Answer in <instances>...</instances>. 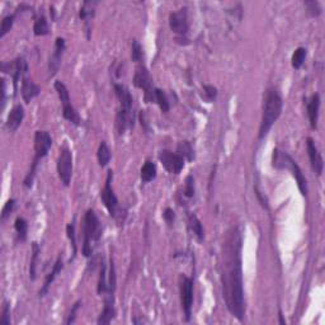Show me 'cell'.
I'll return each instance as SVG.
<instances>
[{"label": "cell", "mask_w": 325, "mask_h": 325, "mask_svg": "<svg viewBox=\"0 0 325 325\" xmlns=\"http://www.w3.org/2000/svg\"><path fill=\"white\" fill-rule=\"evenodd\" d=\"M242 234L233 226L225 234L220 257V278L226 309L234 318L243 322L245 317L244 289L242 270Z\"/></svg>", "instance_id": "obj_1"}, {"label": "cell", "mask_w": 325, "mask_h": 325, "mask_svg": "<svg viewBox=\"0 0 325 325\" xmlns=\"http://www.w3.org/2000/svg\"><path fill=\"white\" fill-rule=\"evenodd\" d=\"M282 107H284V102L281 98L280 93L275 88H270L266 92L263 100V113H262V121L261 127H259V140H263L267 136L268 131L271 130L276 121L280 118L281 113H282Z\"/></svg>", "instance_id": "obj_2"}, {"label": "cell", "mask_w": 325, "mask_h": 325, "mask_svg": "<svg viewBox=\"0 0 325 325\" xmlns=\"http://www.w3.org/2000/svg\"><path fill=\"white\" fill-rule=\"evenodd\" d=\"M102 236V226H100L98 216L93 210H88L84 216L83 226V256L90 257L94 252V245L99 242Z\"/></svg>", "instance_id": "obj_3"}, {"label": "cell", "mask_w": 325, "mask_h": 325, "mask_svg": "<svg viewBox=\"0 0 325 325\" xmlns=\"http://www.w3.org/2000/svg\"><path fill=\"white\" fill-rule=\"evenodd\" d=\"M51 146H52V137H51V135L48 132H46V131H36V134H34V158L33 161H32L31 168H29L27 175H25L24 182H23L24 187H27V188H31L32 187L39 160L47 155Z\"/></svg>", "instance_id": "obj_4"}, {"label": "cell", "mask_w": 325, "mask_h": 325, "mask_svg": "<svg viewBox=\"0 0 325 325\" xmlns=\"http://www.w3.org/2000/svg\"><path fill=\"white\" fill-rule=\"evenodd\" d=\"M272 165L277 169H287L292 173L296 182H298V187L300 189L301 195L308 196V183H306V178L304 175L303 170L299 167L298 163L286 153V151H281L280 149H275L272 155Z\"/></svg>", "instance_id": "obj_5"}, {"label": "cell", "mask_w": 325, "mask_h": 325, "mask_svg": "<svg viewBox=\"0 0 325 325\" xmlns=\"http://www.w3.org/2000/svg\"><path fill=\"white\" fill-rule=\"evenodd\" d=\"M112 178H113V172L112 170H108L107 173V179L106 184H104V188L100 192V200L104 203L106 209L108 210L109 215H111L113 219L117 220V223L122 224L125 221L126 217V211L125 210L120 209V205H118V198L114 195L113 189H112Z\"/></svg>", "instance_id": "obj_6"}, {"label": "cell", "mask_w": 325, "mask_h": 325, "mask_svg": "<svg viewBox=\"0 0 325 325\" xmlns=\"http://www.w3.org/2000/svg\"><path fill=\"white\" fill-rule=\"evenodd\" d=\"M55 89L57 92L58 98L61 100L62 104V116L65 120H67L69 122L74 123L75 126L80 125V117H79L78 112L75 111V108L72 107L71 100H70V94L67 86L65 85L62 81L57 80L55 81Z\"/></svg>", "instance_id": "obj_7"}, {"label": "cell", "mask_w": 325, "mask_h": 325, "mask_svg": "<svg viewBox=\"0 0 325 325\" xmlns=\"http://www.w3.org/2000/svg\"><path fill=\"white\" fill-rule=\"evenodd\" d=\"M134 85L144 90V99L147 103L155 102V88L153 86V78L145 66H139L135 71Z\"/></svg>", "instance_id": "obj_8"}, {"label": "cell", "mask_w": 325, "mask_h": 325, "mask_svg": "<svg viewBox=\"0 0 325 325\" xmlns=\"http://www.w3.org/2000/svg\"><path fill=\"white\" fill-rule=\"evenodd\" d=\"M179 292H181L182 310L184 313V319L189 322L192 317V306H193V281L187 276H179Z\"/></svg>", "instance_id": "obj_9"}, {"label": "cell", "mask_w": 325, "mask_h": 325, "mask_svg": "<svg viewBox=\"0 0 325 325\" xmlns=\"http://www.w3.org/2000/svg\"><path fill=\"white\" fill-rule=\"evenodd\" d=\"M57 173L61 183L65 187L69 186L72 175V154L66 145L60 147V151H58Z\"/></svg>", "instance_id": "obj_10"}, {"label": "cell", "mask_w": 325, "mask_h": 325, "mask_svg": "<svg viewBox=\"0 0 325 325\" xmlns=\"http://www.w3.org/2000/svg\"><path fill=\"white\" fill-rule=\"evenodd\" d=\"M169 27L178 36L177 41L186 38V34L188 33V14H187V8H181L179 10L173 11L169 15Z\"/></svg>", "instance_id": "obj_11"}, {"label": "cell", "mask_w": 325, "mask_h": 325, "mask_svg": "<svg viewBox=\"0 0 325 325\" xmlns=\"http://www.w3.org/2000/svg\"><path fill=\"white\" fill-rule=\"evenodd\" d=\"M159 160L165 168V170L172 174H179L184 168V159L178 153L169 150H161L158 155Z\"/></svg>", "instance_id": "obj_12"}, {"label": "cell", "mask_w": 325, "mask_h": 325, "mask_svg": "<svg viewBox=\"0 0 325 325\" xmlns=\"http://www.w3.org/2000/svg\"><path fill=\"white\" fill-rule=\"evenodd\" d=\"M66 48V42L61 37H57L55 42V50L53 53L50 56V61H48V71H50V76H53L57 74L58 69L61 66V58L64 55V51Z\"/></svg>", "instance_id": "obj_13"}, {"label": "cell", "mask_w": 325, "mask_h": 325, "mask_svg": "<svg viewBox=\"0 0 325 325\" xmlns=\"http://www.w3.org/2000/svg\"><path fill=\"white\" fill-rule=\"evenodd\" d=\"M6 67H9V70L4 72H10V75L13 76V84H14V90L17 92L18 81L20 79H23L25 76L28 71V64L25 61L24 57H17L15 60H13L9 64H5Z\"/></svg>", "instance_id": "obj_14"}, {"label": "cell", "mask_w": 325, "mask_h": 325, "mask_svg": "<svg viewBox=\"0 0 325 325\" xmlns=\"http://www.w3.org/2000/svg\"><path fill=\"white\" fill-rule=\"evenodd\" d=\"M306 150H308L310 164H312L314 173L317 175H322L323 169H324V161H323L322 155H320L317 145H315V141L312 137H308V139H306Z\"/></svg>", "instance_id": "obj_15"}, {"label": "cell", "mask_w": 325, "mask_h": 325, "mask_svg": "<svg viewBox=\"0 0 325 325\" xmlns=\"http://www.w3.org/2000/svg\"><path fill=\"white\" fill-rule=\"evenodd\" d=\"M114 92L120 100V111L134 112V98L131 95L130 90L122 84H114Z\"/></svg>", "instance_id": "obj_16"}, {"label": "cell", "mask_w": 325, "mask_h": 325, "mask_svg": "<svg viewBox=\"0 0 325 325\" xmlns=\"http://www.w3.org/2000/svg\"><path fill=\"white\" fill-rule=\"evenodd\" d=\"M308 106V116L310 121V126L313 130H317L318 120H319V108H320V95L318 93L313 94L306 102Z\"/></svg>", "instance_id": "obj_17"}, {"label": "cell", "mask_w": 325, "mask_h": 325, "mask_svg": "<svg viewBox=\"0 0 325 325\" xmlns=\"http://www.w3.org/2000/svg\"><path fill=\"white\" fill-rule=\"evenodd\" d=\"M23 118H24V108L20 104H17L15 107H13V109L10 111V113L8 114V118H6V128H8L10 132H15L18 130L20 125L23 122Z\"/></svg>", "instance_id": "obj_18"}, {"label": "cell", "mask_w": 325, "mask_h": 325, "mask_svg": "<svg viewBox=\"0 0 325 325\" xmlns=\"http://www.w3.org/2000/svg\"><path fill=\"white\" fill-rule=\"evenodd\" d=\"M114 299L113 296H106V300H104V308H103V312L100 313L99 318L97 320L98 325H107L114 319L116 317V309H114Z\"/></svg>", "instance_id": "obj_19"}, {"label": "cell", "mask_w": 325, "mask_h": 325, "mask_svg": "<svg viewBox=\"0 0 325 325\" xmlns=\"http://www.w3.org/2000/svg\"><path fill=\"white\" fill-rule=\"evenodd\" d=\"M20 92H22L23 100L25 103H29L33 98H36L41 93V88L32 79L24 76L22 79V89H20Z\"/></svg>", "instance_id": "obj_20"}, {"label": "cell", "mask_w": 325, "mask_h": 325, "mask_svg": "<svg viewBox=\"0 0 325 325\" xmlns=\"http://www.w3.org/2000/svg\"><path fill=\"white\" fill-rule=\"evenodd\" d=\"M62 268H64V263H62V258L61 257H58L57 259H56L55 264H53L52 270H51V272L48 273L47 276H46V280L45 282H43V285H42L41 290H39L38 295L39 298H43L46 294L48 292V289H50L51 284H52L53 281H55V278L57 277V275L62 271Z\"/></svg>", "instance_id": "obj_21"}, {"label": "cell", "mask_w": 325, "mask_h": 325, "mask_svg": "<svg viewBox=\"0 0 325 325\" xmlns=\"http://www.w3.org/2000/svg\"><path fill=\"white\" fill-rule=\"evenodd\" d=\"M97 1H84L83 5H81L80 11H79V17L80 19L85 23L86 32H88V38L90 37V22H92L93 17L95 14V5H97Z\"/></svg>", "instance_id": "obj_22"}, {"label": "cell", "mask_w": 325, "mask_h": 325, "mask_svg": "<svg viewBox=\"0 0 325 325\" xmlns=\"http://www.w3.org/2000/svg\"><path fill=\"white\" fill-rule=\"evenodd\" d=\"M98 294L104 295V296H113V294L109 290L108 284V266L106 262L100 263V271H99V278H98Z\"/></svg>", "instance_id": "obj_23"}, {"label": "cell", "mask_w": 325, "mask_h": 325, "mask_svg": "<svg viewBox=\"0 0 325 325\" xmlns=\"http://www.w3.org/2000/svg\"><path fill=\"white\" fill-rule=\"evenodd\" d=\"M188 226L192 230V233L195 234V236L197 238L200 242H202L203 238H205V230H203L202 223L200 221L197 216L195 214H188Z\"/></svg>", "instance_id": "obj_24"}, {"label": "cell", "mask_w": 325, "mask_h": 325, "mask_svg": "<svg viewBox=\"0 0 325 325\" xmlns=\"http://www.w3.org/2000/svg\"><path fill=\"white\" fill-rule=\"evenodd\" d=\"M156 178V165L151 160H147L141 168V181L144 183L154 181Z\"/></svg>", "instance_id": "obj_25"}, {"label": "cell", "mask_w": 325, "mask_h": 325, "mask_svg": "<svg viewBox=\"0 0 325 325\" xmlns=\"http://www.w3.org/2000/svg\"><path fill=\"white\" fill-rule=\"evenodd\" d=\"M111 156L112 154H111V150H109L108 145H107L104 141L100 142L97 151L98 163H99L100 167H106V165H108V163L111 161Z\"/></svg>", "instance_id": "obj_26"}, {"label": "cell", "mask_w": 325, "mask_h": 325, "mask_svg": "<svg viewBox=\"0 0 325 325\" xmlns=\"http://www.w3.org/2000/svg\"><path fill=\"white\" fill-rule=\"evenodd\" d=\"M177 153L187 161L195 160V150L189 141H181L177 146Z\"/></svg>", "instance_id": "obj_27"}, {"label": "cell", "mask_w": 325, "mask_h": 325, "mask_svg": "<svg viewBox=\"0 0 325 325\" xmlns=\"http://www.w3.org/2000/svg\"><path fill=\"white\" fill-rule=\"evenodd\" d=\"M39 252L41 248L37 243H32V258L31 263H29V278L31 281L36 280V273H37V261H38Z\"/></svg>", "instance_id": "obj_28"}, {"label": "cell", "mask_w": 325, "mask_h": 325, "mask_svg": "<svg viewBox=\"0 0 325 325\" xmlns=\"http://www.w3.org/2000/svg\"><path fill=\"white\" fill-rule=\"evenodd\" d=\"M50 32V28H48L47 19H46L45 15H41L36 19L33 25V33L36 36H46Z\"/></svg>", "instance_id": "obj_29"}, {"label": "cell", "mask_w": 325, "mask_h": 325, "mask_svg": "<svg viewBox=\"0 0 325 325\" xmlns=\"http://www.w3.org/2000/svg\"><path fill=\"white\" fill-rule=\"evenodd\" d=\"M155 102L159 104V107H160V109L163 113H167V112L169 111V108H170L169 99H168V97H167V94H165L164 90L155 88Z\"/></svg>", "instance_id": "obj_30"}, {"label": "cell", "mask_w": 325, "mask_h": 325, "mask_svg": "<svg viewBox=\"0 0 325 325\" xmlns=\"http://www.w3.org/2000/svg\"><path fill=\"white\" fill-rule=\"evenodd\" d=\"M305 58H306V48H304V47L296 48V51H295L294 55H292V58H291L292 67L296 70L300 69V67L304 65Z\"/></svg>", "instance_id": "obj_31"}, {"label": "cell", "mask_w": 325, "mask_h": 325, "mask_svg": "<svg viewBox=\"0 0 325 325\" xmlns=\"http://www.w3.org/2000/svg\"><path fill=\"white\" fill-rule=\"evenodd\" d=\"M14 228H15V231H17L19 240L24 242V240L27 239L28 233V224L27 221H25V219H23V217H17V219H15V223H14Z\"/></svg>", "instance_id": "obj_32"}, {"label": "cell", "mask_w": 325, "mask_h": 325, "mask_svg": "<svg viewBox=\"0 0 325 325\" xmlns=\"http://www.w3.org/2000/svg\"><path fill=\"white\" fill-rule=\"evenodd\" d=\"M66 234H67V238H69L70 243H71L72 259H74V258H75V256H76V252H78V247H76V238H75V219L72 220V221L70 224H67ZM72 259H71V261H72Z\"/></svg>", "instance_id": "obj_33"}, {"label": "cell", "mask_w": 325, "mask_h": 325, "mask_svg": "<svg viewBox=\"0 0 325 325\" xmlns=\"http://www.w3.org/2000/svg\"><path fill=\"white\" fill-rule=\"evenodd\" d=\"M14 19H15V14L6 15V17L3 18V20H1V27H0V37H1V38L11 29Z\"/></svg>", "instance_id": "obj_34"}, {"label": "cell", "mask_w": 325, "mask_h": 325, "mask_svg": "<svg viewBox=\"0 0 325 325\" xmlns=\"http://www.w3.org/2000/svg\"><path fill=\"white\" fill-rule=\"evenodd\" d=\"M142 55H144V52H142L141 45L139 43V41L134 39V41H132V45H131V60L134 62H140L141 61Z\"/></svg>", "instance_id": "obj_35"}, {"label": "cell", "mask_w": 325, "mask_h": 325, "mask_svg": "<svg viewBox=\"0 0 325 325\" xmlns=\"http://www.w3.org/2000/svg\"><path fill=\"white\" fill-rule=\"evenodd\" d=\"M196 193V187H195V178L193 175H188L186 178V187H184V196L187 198H193Z\"/></svg>", "instance_id": "obj_36"}, {"label": "cell", "mask_w": 325, "mask_h": 325, "mask_svg": "<svg viewBox=\"0 0 325 325\" xmlns=\"http://www.w3.org/2000/svg\"><path fill=\"white\" fill-rule=\"evenodd\" d=\"M305 6L308 9V13L310 14V17L317 18L322 14V6L318 1H314V0L313 1H305Z\"/></svg>", "instance_id": "obj_37"}, {"label": "cell", "mask_w": 325, "mask_h": 325, "mask_svg": "<svg viewBox=\"0 0 325 325\" xmlns=\"http://www.w3.org/2000/svg\"><path fill=\"white\" fill-rule=\"evenodd\" d=\"M0 324L10 325V305H9L8 301H4L3 312H1V317H0Z\"/></svg>", "instance_id": "obj_38"}, {"label": "cell", "mask_w": 325, "mask_h": 325, "mask_svg": "<svg viewBox=\"0 0 325 325\" xmlns=\"http://www.w3.org/2000/svg\"><path fill=\"white\" fill-rule=\"evenodd\" d=\"M80 306H81V301L80 300L76 301V303L74 304V305H72L71 312H70L69 318H67V320H66V324L67 325H71V324H74V323H75L76 314H78V310H79V309H80Z\"/></svg>", "instance_id": "obj_39"}, {"label": "cell", "mask_w": 325, "mask_h": 325, "mask_svg": "<svg viewBox=\"0 0 325 325\" xmlns=\"http://www.w3.org/2000/svg\"><path fill=\"white\" fill-rule=\"evenodd\" d=\"M14 207H15V200L10 198V200L6 201V203L4 205V207H3V211H1V219L5 220L6 217H8L9 215L13 212Z\"/></svg>", "instance_id": "obj_40"}, {"label": "cell", "mask_w": 325, "mask_h": 325, "mask_svg": "<svg viewBox=\"0 0 325 325\" xmlns=\"http://www.w3.org/2000/svg\"><path fill=\"white\" fill-rule=\"evenodd\" d=\"M203 90H205L206 97H207V99H209L210 102H212V100L216 99V97H217L216 86H214V85H203Z\"/></svg>", "instance_id": "obj_41"}, {"label": "cell", "mask_w": 325, "mask_h": 325, "mask_svg": "<svg viewBox=\"0 0 325 325\" xmlns=\"http://www.w3.org/2000/svg\"><path fill=\"white\" fill-rule=\"evenodd\" d=\"M163 217H164V220L167 221V224L172 225V224L174 223V219H175V214H174V211H173V209H170V207H167V209L164 210Z\"/></svg>", "instance_id": "obj_42"}, {"label": "cell", "mask_w": 325, "mask_h": 325, "mask_svg": "<svg viewBox=\"0 0 325 325\" xmlns=\"http://www.w3.org/2000/svg\"><path fill=\"white\" fill-rule=\"evenodd\" d=\"M254 192H256V196L258 197V200H259V202H261L262 207H264L266 210H268V200L266 198V196H264L263 193H262V192L259 191L258 187H254Z\"/></svg>", "instance_id": "obj_43"}, {"label": "cell", "mask_w": 325, "mask_h": 325, "mask_svg": "<svg viewBox=\"0 0 325 325\" xmlns=\"http://www.w3.org/2000/svg\"><path fill=\"white\" fill-rule=\"evenodd\" d=\"M5 95H6V84L4 79H1V108L5 106Z\"/></svg>", "instance_id": "obj_44"}, {"label": "cell", "mask_w": 325, "mask_h": 325, "mask_svg": "<svg viewBox=\"0 0 325 325\" xmlns=\"http://www.w3.org/2000/svg\"><path fill=\"white\" fill-rule=\"evenodd\" d=\"M140 121H141L142 127H144L146 131H149V126H147V122H146V113H145V111L140 112Z\"/></svg>", "instance_id": "obj_45"}, {"label": "cell", "mask_w": 325, "mask_h": 325, "mask_svg": "<svg viewBox=\"0 0 325 325\" xmlns=\"http://www.w3.org/2000/svg\"><path fill=\"white\" fill-rule=\"evenodd\" d=\"M278 318H280V323L282 325H286V320L284 319V315H282V312L280 310V313H278Z\"/></svg>", "instance_id": "obj_46"}]
</instances>
